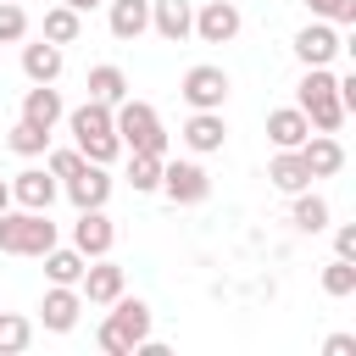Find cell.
I'll return each instance as SVG.
<instances>
[{
  "mask_svg": "<svg viewBox=\"0 0 356 356\" xmlns=\"http://www.w3.org/2000/svg\"><path fill=\"white\" fill-rule=\"evenodd\" d=\"M295 106L306 111L312 134H339V122L350 117L345 100H339V78L328 67H306V78L295 83Z\"/></svg>",
  "mask_w": 356,
  "mask_h": 356,
  "instance_id": "1",
  "label": "cell"
},
{
  "mask_svg": "<svg viewBox=\"0 0 356 356\" xmlns=\"http://www.w3.org/2000/svg\"><path fill=\"white\" fill-rule=\"evenodd\" d=\"M95 339H100L106 356H134V345L150 339V306H145L139 295H117V300H111V317L100 323Z\"/></svg>",
  "mask_w": 356,
  "mask_h": 356,
  "instance_id": "2",
  "label": "cell"
},
{
  "mask_svg": "<svg viewBox=\"0 0 356 356\" xmlns=\"http://www.w3.org/2000/svg\"><path fill=\"white\" fill-rule=\"evenodd\" d=\"M56 245V222L50 211H28V206H6L0 211V250L6 256H44Z\"/></svg>",
  "mask_w": 356,
  "mask_h": 356,
  "instance_id": "3",
  "label": "cell"
},
{
  "mask_svg": "<svg viewBox=\"0 0 356 356\" xmlns=\"http://www.w3.org/2000/svg\"><path fill=\"white\" fill-rule=\"evenodd\" d=\"M111 128L122 139V150H145V156H167V134H161V117L150 100H117L111 111Z\"/></svg>",
  "mask_w": 356,
  "mask_h": 356,
  "instance_id": "4",
  "label": "cell"
},
{
  "mask_svg": "<svg viewBox=\"0 0 356 356\" xmlns=\"http://www.w3.org/2000/svg\"><path fill=\"white\" fill-rule=\"evenodd\" d=\"M178 95L189 100V111H222V100H228V72H222V67H211V61H200V67H189V72H184Z\"/></svg>",
  "mask_w": 356,
  "mask_h": 356,
  "instance_id": "5",
  "label": "cell"
},
{
  "mask_svg": "<svg viewBox=\"0 0 356 356\" xmlns=\"http://www.w3.org/2000/svg\"><path fill=\"white\" fill-rule=\"evenodd\" d=\"M161 195L172 206H200L211 195V178L200 161H161Z\"/></svg>",
  "mask_w": 356,
  "mask_h": 356,
  "instance_id": "6",
  "label": "cell"
},
{
  "mask_svg": "<svg viewBox=\"0 0 356 356\" xmlns=\"http://www.w3.org/2000/svg\"><path fill=\"white\" fill-rule=\"evenodd\" d=\"M339 50H345V39H339V28L323 22V17H312V22L295 33V56H300V67H328Z\"/></svg>",
  "mask_w": 356,
  "mask_h": 356,
  "instance_id": "7",
  "label": "cell"
},
{
  "mask_svg": "<svg viewBox=\"0 0 356 356\" xmlns=\"http://www.w3.org/2000/svg\"><path fill=\"white\" fill-rule=\"evenodd\" d=\"M111 245H117V228H111L106 206H89V211H78V222H72V250L95 261V256H111Z\"/></svg>",
  "mask_w": 356,
  "mask_h": 356,
  "instance_id": "8",
  "label": "cell"
},
{
  "mask_svg": "<svg viewBox=\"0 0 356 356\" xmlns=\"http://www.w3.org/2000/svg\"><path fill=\"white\" fill-rule=\"evenodd\" d=\"M78 312H83L78 284H50V289H44V300H39V317H44V328H50V334H72V328H78Z\"/></svg>",
  "mask_w": 356,
  "mask_h": 356,
  "instance_id": "9",
  "label": "cell"
},
{
  "mask_svg": "<svg viewBox=\"0 0 356 356\" xmlns=\"http://www.w3.org/2000/svg\"><path fill=\"white\" fill-rule=\"evenodd\" d=\"M122 284H128V278H122V267H117V261H106V256H95V261L83 267V278H78V295H83L89 306H111V300L122 295Z\"/></svg>",
  "mask_w": 356,
  "mask_h": 356,
  "instance_id": "10",
  "label": "cell"
},
{
  "mask_svg": "<svg viewBox=\"0 0 356 356\" xmlns=\"http://www.w3.org/2000/svg\"><path fill=\"white\" fill-rule=\"evenodd\" d=\"M234 33H239V6H234V0H206V6L195 11V39L228 44Z\"/></svg>",
  "mask_w": 356,
  "mask_h": 356,
  "instance_id": "11",
  "label": "cell"
},
{
  "mask_svg": "<svg viewBox=\"0 0 356 356\" xmlns=\"http://www.w3.org/2000/svg\"><path fill=\"white\" fill-rule=\"evenodd\" d=\"M67 200H72L78 211H89V206H106V200H111V172H106L100 161H83V167L67 178Z\"/></svg>",
  "mask_w": 356,
  "mask_h": 356,
  "instance_id": "12",
  "label": "cell"
},
{
  "mask_svg": "<svg viewBox=\"0 0 356 356\" xmlns=\"http://www.w3.org/2000/svg\"><path fill=\"white\" fill-rule=\"evenodd\" d=\"M50 200H56V178H50V167H22V172L11 178V206L50 211Z\"/></svg>",
  "mask_w": 356,
  "mask_h": 356,
  "instance_id": "13",
  "label": "cell"
},
{
  "mask_svg": "<svg viewBox=\"0 0 356 356\" xmlns=\"http://www.w3.org/2000/svg\"><path fill=\"white\" fill-rule=\"evenodd\" d=\"M150 28L167 39V44H184L195 33V6L189 0H150Z\"/></svg>",
  "mask_w": 356,
  "mask_h": 356,
  "instance_id": "14",
  "label": "cell"
},
{
  "mask_svg": "<svg viewBox=\"0 0 356 356\" xmlns=\"http://www.w3.org/2000/svg\"><path fill=\"white\" fill-rule=\"evenodd\" d=\"M306 134H312V122H306L300 106H278V111H267V139H273V150H300Z\"/></svg>",
  "mask_w": 356,
  "mask_h": 356,
  "instance_id": "15",
  "label": "cell"
},
{
  "mask_svg": "<svg viewBox=\"0 0 356 356\" xmlns=\"http://www.w3.org/2000/svg\"><path fill=\"white\" fill-rule=\"evenodd\" d=\"M222 139H228V122H222V111H189V122H184V145H189L195 156H211V150H222Z\"/></svg>",
  "mask_w": 356,
  "mask_h": 356,
  "instance_id": "16",
  "label": "cell"
},
{
  "mask_svg": "<svg viewBox=\"0 0 356 356\" xmlns=\"http://www.w3.org/2000/svg\"><path fill=\"white\" fill-rule=\"evenodd\" d=\"M300 161H306V172H312V178H334V172L345 167V145H339L334 134H306Z\"/></svg>",
  "mask_w": 356,
  "mask_h": 356,
  "instance_id": "17",
  "label": "cell"
},
{
  "mask_svg": "<svg viewBox=\"0 0 356 356\" xmlns=\"http://www.w3.org/2000/svg\"><path fill=\"white\" fill-rule=\"evenodd\" d=\"M67 117V106H61V89H50V83H33L28 95H22V122H33V128H56Z\"/></svg>",
  "mask_w": 356,
  "mask_h": 356,
  "instance_id": "18",
  "label": "cell"
},
{
  "mask_svg": "<svg viewBox=\"0 0 356 356\" xmlns=\"http://www.w3.org/2000/svg\"><path fill=\"white\" fill-rule=\"evenodd\" d=\"M106 22L117 39H139L150 28V0H106Z\"/></svg>",
  "mask_w": 356,
  "mask_h": 356,
  "instance_id": "19",
  "label": "cell"
},
{
  "mask_svg": "<svg viewBox=\"0 0 356 356\" xmlns=\"http://www.w3.org/2000/svg\"><path fill=\"white\" fill-rule=\"evenodd\" d=\"M22 72H28V83H56L61 78V44H50V39L22 44Z\"/></svg>",
  "mask_w": 356,
  "mask_h": 356,
  "instance_id": "20",
  "label": "cell"
},
{
  "mask_svg": "<svg viewBox=\"0 0 356 356\" xmlns=\"http://www.w3.org/2000/svg\"><path fill=\"white\" fill-rule=\"evenodd\" d=\"M267 178H273V189H284V195H300V189H312V172H306L300 150H278V156L267 161Z\"/></svg>",
  "mask_w": 356,
  "mask_h": 356,
  "instance_id": "21",
  "label": "cell"
},
{
  "mask_svg": "<svg viewBox=\"0 0 356 356\" xmlns=\"http://www.w3.org/2000/svg\"><path fill=\"white\" fill-rule=\"evenodd\" d=\"M67 128H72V139L111 134V106H106V100H83V106H72V111H67Z\"/></svg>",
  "mask_w": 356,
  "mask_h": 356,
  "instance_id": "22",
  "label": "cell"
},
{
  "mask_svg": "<svg viewBox=\"0 0 356 356\" xmlns=\"http://www.w3.org/2000/svg\"><path fill=\"white\" fill-rule=\"evenodd\" d=\"M39 261H44V278H50V284H78L83 267H89V256H78L72 245H50Z\"/></svg>",
  "mask_w": 356,
  "mask_h": 356,
  "instance_id": "23",
  "label": "cell"
},
{
  "mask_svg": "<svg viewBox=\"0 0 356 356\" xmlns=\"http://www.w3.org/2000/svg\"><path fill=\"white\" fill-rule=\"evenodd\" d=\"M78 33H83V11H72V6H50V11H44V33H39V39H50V44H78Z\"/></svg>",
  "mask_w": 356,
  "mask_h": 356,
  "instance_id": "24",
  "label": "cell"
},
{
  "mask_svg": "<svg viewBox=\"0 0 356 356\" xmlns=\"http://www.w3.org/2000/svg\"><path fill=\"white\" fill-rule=\"evenodd\" d=\"M89 100H106V106H117V100H128V78H122V67H89Z\"/></svg>",
  "mask_w": 356,
  "mask_h": 356,
  "instance_id": "25",
  "label": "cell"
},
{
  "mask_svg": "<svg viewBox=\"0 0 356 356\" xmlns=\"http://www.w3.org/2000/svg\"><path fill=\"white\" fill-rule=\"evenodd\" d=\"M161 161H167V156L128 150V184H134V195H156V189H161Z\"/></svg>",
  "mask_w": 356,
  "mask_h": 356,
  "instance_id": "26",
  "label": "cell"
},
{
  "mask_svg": "<svg viewBox=\"0 0 356 356\" xmlns=\"http://www.w3.org/2000/svg\"><path fill=\"white\" fill-rule=\"evenodd\" d=\"M289 222H295L300 234H323V228H328V200H323V195H312V189H300V195H295Z\"/></svg>",
  "mask_w": 356,
  "mask_h": 356,
  "instance_id": "27",
  "label": "cell"
},
{
  "mask_svg": "<svg viewBox=\"0 0 356 356\" xmlns=\"http://www.w3.org/2000/svg\"><path fill=\"white\" fill-rule=\"evenodd\" d=\"M28 339H33V323H28V317H17V312H0V356L28 350Z\"/></svg>",
  "mask_w": 356,
  "mask_h": 356,
  "instance_id": "28",
  "label": "cell"
},
{
  "mask_svg": "<svg viewBox=\"0 0 356 356\" xmlns=\"http://www.w3.org/2000/svg\"><path fill=\"white\" fill-rule=\"evenodd\" d=\"M6 145H11V150H17V156H44V150H50V134H44V128H33V122H22V117H17V128H11V134H6Z\"/></svg>",
  "mask_w": 356,
  "mask_h": 356,
  "instance_id": "29",
  "label": "cell"
},
{
  "mask_svg": "<svg viewBox=\"0 0 356 356\" xmlns=\"http://www.w3.org/2000/svg\"><path fill=\"white\" fill-rule=\"evenodd\" d=\"M323 289H328L334 300H345V295H356V261H345V256H334V261L323 267Z\"/></svg>",
  "mask_w": 356,
  "mask_h": 356,
  "instance_id": "30",
  "label": "cell"
},
{
  "mask_svg": "<svg viewBox=\"0 0 356 356\" xmlns=\"http://www.w3.org/2000/svg\"><path fill=\"white\" fill-rule=\"evenodd\" d=\"M78 150H83V161H100V167H111V161L122 156V139H117V128H111V134H95V139H78Z\"/></svg>",
  "mask_w": 356,
  "mask_h": 356,
  "instance_id": "31",
  "label": "cell"
},
{
  "mask_svg": "<svg viewBox=\"0 0 356 356\" xmlns=\"http://www.w3.org/2000/svg\"><path fill=\"white\" fill-rule=\"evenodd\" d=\"M17 39H28V11L22 0H0V44H17Z\"/></svg>",
  "mask_w": 356,
  "mask_h": 356,
  "instance_id": "32",
  "label": "cell"
},
{
  "mask_svg": "<svg viewBox=\"0 0 356 356\" xmlns=\"http://www.w3.org/2000/svg\"><path fill=\"white\" fill-rule=\"evenodd\" d=\"M306 11H312V17H323V22H334V28L356 22V0H306Z\"/></svg>",
  "mask_w": 356,
  "mask_h": 356,
  "instance_id": "33",
  "label": "cell"
},
{
  "mask_svg": "<svg viewBox=\"0 0 356 356\" xmlns=\"http://www.w3.org/2000/svg\"><path fill=\"white\" fill-rule=\"evenodd\" d=\"M44 167H50V178H61V184H67V178L83 167V150H78V145H72V150H44Z\"/></svg>",
  "mask_w": 356,
  "mask_h": 356,
  "instance_id": "34",
  "label": "cell"
},
{
  "mask_svg": "<svg viewBox=\"0 0 356 356\" xmlns=\"http://www.w3.org/2000/svg\"><path fill=\"white\" fill-rule=\"evenodd\" d=\"M334 256L356 261V228H350V222H339V228H334Z\"/></svg>",
  "mask_w": 356,
  "mask_h": 356,
  "instance_id": "35",
  "label": "cell"
},
{
  "mask_svg": "<svg viewBox=\"0 0 356 356\" xmlns=\"http://www.w3.org/2000/svg\"><path fill=\"white\" fill-rule=\"evenodd\" d=\"M323 350H328V356H350V350H356V334H334Z\"/></svg>",
  "mask_w": 356,
  "mask_h": 356,
  "instance_id": "36",
  "label": "cell"
},
{
  "mask_svg": "<svg viewBox=\"0 0 356 356\" xmlns=\"http://www.w3.org/2000/svg\"><path fill=\"white\" fill-rule=\"evenodd\" d=\"M61 6H72V11H95V6H106V0H61Z\"/></svg>",
  "mask_w": 356,
  "mask_h": 356,
  "instance_id": "37",
  "label": "cell"
},
{
  "mask_svg": "<svg viewBox=\"0 0 356 356\" xmlns=\"http://www.w3.org/2000/svg\"><path fill=\"white\" fill-rule=\"evenodd\" d=\"M6 206H11V184L0 178V211H6Z\"/></svg>",
  "mask_w": 356,
  "mask_h": 356,
  "instance_id": "38",
  "label": "cell"
}]
</instances>
